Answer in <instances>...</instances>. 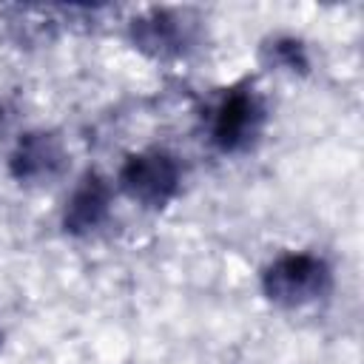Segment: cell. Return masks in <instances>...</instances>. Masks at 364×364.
I'll return each mask as SVG.
<instances>
[{"mask_svg":"<svg viewBox=\"0 0 364 364\" xmlns=\"http://www.w3.org/2000/svg\"><path fill=\"white\" fill-rule=\"evenodd\" d=\"M333 290V267L310 250H287L262 270V293L270 304L296 310L321 301Z\"/></svg>","mask_w":364,"mask_h":364,"instance_id":"6da1fadb","label":"cell"},{"mask_svg":"<svg viewBox=\"0 0 364 364\" xmlns=\"http://www.w3.org/2000/svg\"><path fill=\"white\" fill-rule=\"evenodd\" d=\"M117 179L131 202L148 210H159L176 199L182 188V165L165 148H145L122 162Z\"/></svg>","mask_w":364,"mask_h":364,"instance_id":"7a4b0ae2","label":"cell"},{"mask_svg":"<svg viewBox=\"0 0 364 364\" xmlns=\"http://www.w3.org/2000/svg\"><path fill=\"white\" fill-rule=\"evenodd\" d=\"M264 122L267 105L262 94L250 82L233 85L210 114V142L222 154H242L262 136Z\"/></svg>","mask_w":364,"mask_h":364,"instance_id":"3957f363","label":"cell"},{"mask_svg":"<svg viewBox=\"0 0 364 364\" xmlns=\"http://www.w3.org/2000/svg\"><path fill=\"white\" fill-rule=\"evenodd\" d=\"M264 60L282 71L290 74H307L310 68V57L301 40L296 37H273L264 43Z\"/></svg>","mask_w":364,"mask_h":364,"instance_id":"52a82bcc","label":"cell"},{"mask_svg":"<svg viewBox=\"0 0 364 364\" xmlns=\"http://www.w3.org/2000/svg\"><path fill=\"white\" fill-rule=\"evenodd\" d=\"M111 202H114V191L108 179L97 171L82 173V179L74 185L71 196L65 199L63 230L68 236H91L111 216Z\"/></svg>","mask_w":364,"mask_h":364,"instance_id":"8992f818","label":"cell"},{"mask_svg":"<svg viewBox=\"0 0 364 364\" xmlns=\"http://www.w3.org/2000/svg\"><path fill=\"white\" fill-rule=\"evenodd\" d=\"M128 37L136 51L154 60H176L196 48L199 20L179 9H148L128 23Z\"/></svg>","mask_w":364,"mask_h":364,"instance_id":"277c9868","label":"cell"},{"mask_svg":"<svg viewBox=\"0 0 364 364\" xmlns=\"http://www.w3.org/2000/svg\"><path fill=\"white\" fill-rule=\"evenodd\" d=\"M0 344H3V336H0Z\"/></svg>","mask_w":364,"mask_h":364,"instance_id":"ba28073f","label":"cell"},{"mask_svg":"<svg viewBox=\"0 0 364 364\" xmlns=\"http://www.w3.org/2000/svg\"><path fill=\"white\" fill-rule=\"evenodd\" d=\"M68 168V148L57 131H26L9 154V173L20 185H51Z\"/></svg>","mask_w":364,"mask_h":364,"instance_id":"5b68a950","label":"cell"}]
</instances>
